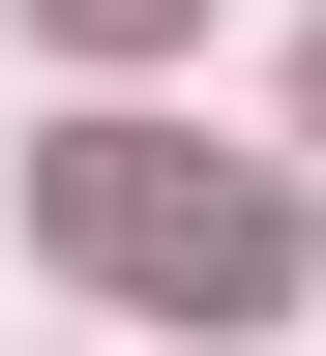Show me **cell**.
Instances as JSON below:
<instances>
[{
	"label": "cell",
	"instance_id": "obj_1",
	"mask_svg": "<svg viewBox=\"0 0 326 356\" xmlns=\"http://www.w3.org/2000/svg\"><path fill=\"white\" fill-rule=\"evenodd\" d=\"M30 238H60L89 297L267 327V297H297V178H267V149H149V119H60V149H30Z\"/></svg>",
	"mask_w": 326,
	"mask_h": 356
},
{
	"label": "cell",
	"instance_id": "obj_3",
	"mask_svg": "<svg viewBox=\"0 0 326 356\" xmlns=\"http://www.w3.org/2000/svg\"><path fill=\"white\" fill-rule=\"evenodd\" d=\"M297 119H326V60H297Z\"/></svg>",
	"mask_w": 326,
	"mask_h": 356
},
{
	"label": "cell",
	"instance_id": "obj_2",
	"mask_svg": "<svg viewBox=\"0 0 326 356\" xmlns=\"http://www.w3.org/2000/svg\"><path fill=\"white\" fill-rule=\"evenodd\" d=\"M30 30H178V0H30Z\"/></svg>",
	"mask_w": 326,
	"mask_h": 356
}]
</instances>
